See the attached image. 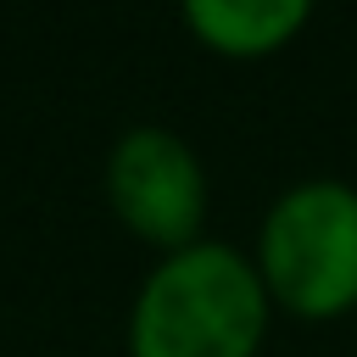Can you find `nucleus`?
I'll list each match as a JSON object with an SVG mask.
<instances>
[{
	"label": "nucleus",
	"instance_id": "f257e3e1",
	"mask_svg": "<svg viewBox=\"0 0 357 357\" xmlns=\"http://www.w3.org/2000/svg\"><path fill=\"white\" fill-rule=\"evenodd\" d=\"M268 284L229 240L167 251L134 296V357H251L268 329Z\"/></svg>",
	"mask_w": 357,
	"mask_h": 357
},
{
	"label": "nucleus",
	"instance_id": "f03ea898",
	"mask_svg": "<svg viewBox=\"0 0 357 357\" xmlns=\"http://www.w3.org/2000/svg\"><path fill=\"white\" fill-rule=\"evenodd\" d=\"M257 273L301 318H335L357 301V190L346 178L290 184L257 234Z\"/></svg>",
	"mask_w": 357,
	"mask_h": 357
},
{
	"label": "nucleus",
	"instance_id": "7ed1b4c3",
	"mask_svg": "<svg viewBox=\"0 0 357 357\" xmlns=\"http://www.w3.org/2000/svg\"><path fill=\"white\" fill-rule=\"evenodd\" d=\"M106 201L139 240L184 251L201 240L206 167L184 134L162 123H134L128 134H117L106 156Z\"/></svg>",
	"mask_w": 357,
	"mask_h": 357
},
{
	"label": "nucleus",
	"instance_id": "20e7f679",
	"mask_svg": "<svg viewBox=\"0 0 357 357\" xmlns=\"http://www.w3.org/2000/svg\"><path fill=\"white\" fill-rule=\"evenodd\" d=\"M307 0H184V22L223 56H262L307 22Z\"/></svg>",
	"mask_w": 357,
	"mask_h": 357
}]
</instances>
